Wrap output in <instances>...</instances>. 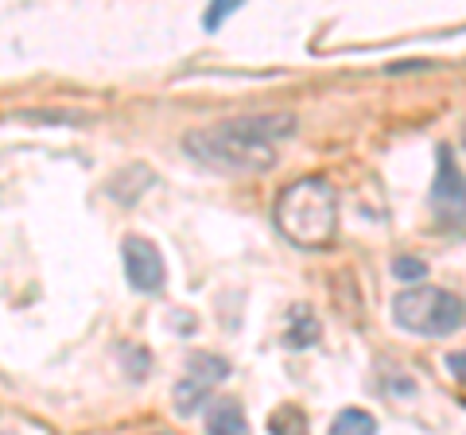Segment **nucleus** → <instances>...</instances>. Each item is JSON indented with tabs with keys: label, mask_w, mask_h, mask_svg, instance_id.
<instances>
[{
	"label": "nucleus",
	"mask_w": 466,
	"mask_h": 435,
	"mask_svg": "<svg viewBox=\"0 0 466 435\" xmlns=\"http://www.w3.org/2000/svg\"><path fill=\"white\" fill-rule=\"evenodd\" d=\"M238 8H241V0H210L207 16H202V27H207V32H218L222 20L229 16V12H238Z\"/></svg>",
	"instance_id": "11"
},
{
	"label": "nucleus",
	"mask_w": 466,
	"mask_h": 435,
	"mask_svg": "<svg viewBox=\"0 0 466 435\" xmlns=\"http://www.w3.org/2000/svg\"><path fill=\"white\" fill-rule=\"evenodd\" d=\"M272 218H276V229L291 245H299V249H327L334 241V229H339V195L319 176L296 179L276 198Z\"/></svg>",
	"instance_id": "2"
},
{
	"label": "nucleus",
	"mask_w": 466,
	"mask_h": 435,
	"mask_svg": "<svg viewBox=\"0 0 466 435\" xmlns=\"http://www.w3.org/2000/svg\"><path fill=\"white\" fill-rule=\"evenodd\" d=\"M121 253H125V272H128V284L137 288V292L144 296H152L164 288V257H159V249L148 241V238H125L121 245Z\"/></svg>",
	"instance_id": "6"
},
{
	"label": "nucleus",
	"mask_w": 466,
	"mask_h": 435,
	"mask_svg": "<svg viewBox=\"0 0 466 435\" xmlns=\"http://www.w3.org/2000/svg\"><path fill=\"white\" fill-rule=\"evenodd\" d=\"M296 133V117H238L222 125H207L183 137V148L202 164L229 176H265L276 164V144Z\"/></svg>",
	"instance_id": "1"
},
{
	"label": "nucleus",
	"mask_w": 466,
	"mask_h": 435,
	"mask_svg": "<svg viewBox=\"0 0 466 435\" xmlns=\"http://www.w3.org/2000/svg\"><path fill=\"white\" fill-rule=\"evenodd\" d=\"M315 339H319V323H315V315L303 308L291 311V330H288V346H296V350H308V346H315Z\"/></svg>",
	"instance_id": "8"
},
{
	"label": "nucleus",
	"mask_w": 466,
	"mask_h": 435,
	"mask_svg": "<svg viewBox=\"0 0 466 435\" xmlns=\"http://www.w3.org/2000/svg\"><path fill=\"white\" fill-rule=\"evenodd\" d=\"M229 377V361L218 354H195L183 369V381L175 385V409L179 416H191L202 400L214 393V385H222Z\"/></svg>",
	"instance_id": "5"
},
{
	"label": "nucleus",
	"mask_w": 466,
	"mask_h": 435,
	"mask_svg": "<svg viewBox=\"0 0 466 435\" xmlns=\"http://www.w3.org/2000/svg\"><path fill=\"white\" fill-rule=\"evenodd\" d=\"M330 431H334V435H350V431H361V435H370V431H377V420H373L370 412H361V409H346V412H339V416H334Z\"/></svg>",
	"instance_id": "9"
},
{
	"label": "nucleus",
	"mask_w": 466,
	"mask_h": 435,
	"mask_svg": "<svg viewBox=\"0 0 466 435\" xmlns=\"http://www.w3.org/2000/svg\"><path fill=\"white\" fill-rule=\"evenodd\" d=\"M447 369H451V377H455L459 385H466V354H451L447 358Z\"/></svg>",
	"instance_id": "13"
},
{
	"label": "nucleus",
	"mask_w": 466,
	"mask_h": 435,
	"mask_svg": "<svg viewBox=\"0 0 466 435\" xmlns=\"http://www.w3.org/2000/svg\"><path fill=\"white\" fill-rule=\"evenodd\" d=\"M392 272H397V280L416 284V280L428 277V265H424V260H416V257H397V260H392Z\"/></svg>",
	"instance_id": "10"
},
{
	"label": "nucleus",
	"mask_w": 466,
	"mask_h": 435,
	"mask_svg": "<svg viewBox=\"0 0 466 435\" xmlns=\"http://www.w3.org/2000/svg\"><path fill=\"white\" fill-rule=\"evenodd\" d=\"M268 428L272 431H284V428H308V416H303V412H296V409H280V412H276L272 420H268Z\"/></svg>",
	"instance_id": "12"
},
{
	"label": "nucleus",
	"mask_w": 466,
	"mask_h": 435,
	"mask_svg": "<svg viewBox=\"0 0 466 435\" xmlns=\"http://www.w3.org/2000/svg\"><path fill=\"white\" fill-rule=\"evenodd\" d=\"M207 431H214V435L249 431V420H245L238 400H214L210 409H207Z\"/></svg>",
	"instance_id": "7"
},
{
	"label": "nucleus",
	"mask_w": 466,
	"mask_h": 435,
	"mask_svg": "<svg viewBox=\"0 0 466 435\" xmlns=\"http://www.w3.org/2000/svg\"><path fill=\"white\" fill-rule=\"evenodd\" d=\"M431 214L443 229H466V176L443 144L435 152V183H431Z\"/></svg>",
	"instance_id": "4"
},
{
	"label": "nucleus",
	"mask_w": 466,
	"mask_h": 435,
	"mask_svg": "<svg viewBox=\"0 0 466 435\" xmlns=\"http://www.w3.org/2000/svg\"><path fill=\"white\" fill-rule=\"evenodd\" d=\"M392 319H397V327H404L408 335L443 339L466 327V299L447 292V288L416 284L392 299Z\"/></svg>",
	"instance_id": "3"
}]
</instances>
